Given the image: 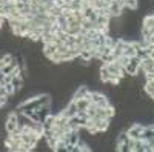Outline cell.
Listing matches in <instances>:
<instances>
[{"mask_svg": "<svg viewBox=\"0 0 154 152\" xmlns=\"http://www.w3.org/2000/svg\"><path fill=\"white\" fill-rule=\"evenodd\" d=\"M91 91L89 88L86 86V85H82V86H79L77 88V91L72 94V100H79V98H83V97H86V94Z\"/></svg>", "mask_w": 154, "mask_h": 152, "instance_id": "2", "label": "cell"}, {"mask_svg": "<svg viewBox=\"0 0 154 152\" xmlns=\"http://www.w3.org/2000/svg\"><path fill=\"white\" fill-rule=\"evenodd\" d=\"M74 101H75L77 109H79V111H86V109H88V106H89V103H91V101H89L86 97L79 98V100H74Z\"/></svg>", "mask_w": 154, "mask_h": 152, "instance_id": "4", "label": "cell"}, {"mask_svg": "<svg viewBox=\"0 0 154 152\" xmlns=\"http://www.w3.org/2000/svg\"><path fill=\"white\" fill-rule=\"evenodd\" d=\"M12 61H16V58H14V55L12 54H3L2 55V66H5V65H9V63H12Z\"/></svg>", "mask_w": 154, "mask_h": 152, "instance_id": "7", "label": "cell"}, {"mask_svg": "<svg viewBox=\"0 0 154 152\" xmlns=\"http://www.w3.org/2000/svg\"><path fill=\"white\" fill-rule=\"evenodd\" d=\"M17 128H19V114L17 112H11L9 115H8V118H6V123H5L6 134L14 132Z\"/></svg>", "mask_w": 154, "mask_h": 152, "instance_id": "1", "label": "cell"}, {"mask_svg": "<svg viewBox=\"0 0 154 152\" xmlns=\"http://www.w3.org/2000/svg\"><path fill=\"white\" fill-rule=\"evenodd\" d=\"M109 77H111V72L108 71L106 65H102V66H100V80L103 82V83H108Z\"/></svg>", "mask_w": 154, "mask_h": 152, "instance_id": "6", "label": "cell"}, {"mask_svg": "<svg viewBox=\"0 0 154 152\" xmlns=\"http://www.w3.org/2000/svg\"><path fill=\"white\" fill-rule=\"evenodd\" d=\"M16 66H19L16 61L9 63V65H5V66H0V71H2V75H8V74H12L16 69Z\"/></svg>", "mask_w": 154, "mask_h": 152, "instance_id": "5", "label": "cell"}, {"mask_svg": "<svg viewBox=\"0 0 154 152\" xmlns=\"http://www.w3.org/2000/svg\"><path fill=\"white\" fill-rule=\"evenodd\" d=\"M149 57H151V58H152V60H154V48H152V49H151V51H149Z\"/></svg>", "mask_w": 154, "mask_h": 152, "instance_id": "9", "label": "cell"}, {"mask_svg": "<svg viewBox=\"0 0 154 152\" xmlns=\"http://www.w3.org/2000/svg\"><path fill=\"white\" fill-rule=\"evenodd\" d=\"M116 60H117V61L120 63L122 66H126L128 63H130V57H128V55H125V54H123V55H120L119 58H116Z\"/></svg>", "mask_w": 154, "mask_h": 152, "instance_id": "8", "label": "cell"}, {"mask_svg": "<svg viewBox=\"0 0 154 152\" xmlns=\"http://www.w3.org/2000/svg\"><path fill=\"white\" fill-rule=\"evenodd\" d=\"M142 28H143V29L154 28V14H148V16L143 17V20H142Z\"/></svg>", "mask_w": 154, "mask_h": 152, "instance_id": "3", "label": "cell"}]
</instances>
